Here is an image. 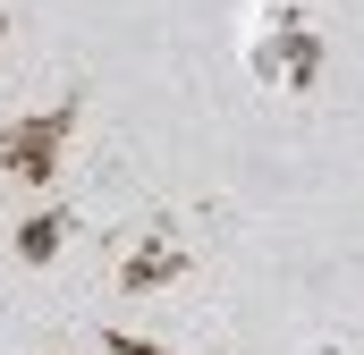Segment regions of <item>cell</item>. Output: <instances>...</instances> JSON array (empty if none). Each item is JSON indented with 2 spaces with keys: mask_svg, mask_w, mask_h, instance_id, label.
I'll return each mask as SVG.
<instances>
[{
  "mask_svg": "<svg viewBox=\"0 0 364 355\" xmlns=\"http://www.w3.org/2000/svg\"><path fill=\"white\" fill-rule=\"evenodd\" d=\"M60 136H68V110H51V119H34V127L0 136V161H9L17 178H43V170H51V153H60Z\"/></svg>",
  "mask_w": 364,
  "mask_h": 355,
  "instance_id": "6da1fadb",
  "label": "cell"
},
{
  "mask_svg": "<svg viewBox=\"0 0 364 355\" xmlns=\"http://www.w3.org/2000/svg\"><path fill=\"white\" fill-rule=\"evenodd\" d=\"M178 271V254L170 246H153V254H127V279H170Z\"/></svg>",
  "mask_w": 364,
  "mask_h": 355,
  "instance_id": "7a4b0ae2",
  "label": "cell"
},
{
  "mask_svg": "<svg viewBox=\"0 0 364 355\" xmlns=\"http://www.w3.org/2000/svg\"><path fill=\"white\" fill-rule=\"evenodd\" d=\"M51 246H60V220H51V212H43V220H34V229H26V254H34V263H43V254H51Z\"/></svg>",
  "mask_w": 364,
  "mask_h": 355,
  "instance_id": "3957f363",
  "label": "cell"
},
{
  "mask_svg": "<svg viewBox=\"0 0 364 355\" xmlns=\"http://www.w3.org/2000/svg\"><path fill=\"white\" fill-rule=\"evenodd\" d=\"M110 355H161V347H136V339H110Z\"/></svg>",
  "mask_w": 364,
  "mask_h": 355,
  "instance_id": "277c9868",
  "label": "cell"
}]
</instances>
